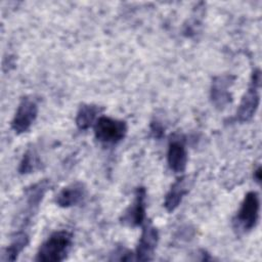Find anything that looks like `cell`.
<instances>
[{
    "instance_id": "obj_1",
    "label": "cell",
    "mask_w": 262,
    "mask_h": 262,
    "mask_svg": "<svg viewBox=\"0 0 262 262\" xmlns=\"http://www.w3.org/2000/svg\"><path fill=\"white\" fill-rule=\"evenodd\" d=\"M73 244V234L68 230L53 232L39 248L36 261L59 262L67 258Z\"/></svg>"
},
{
    "instance_id": "obj_2",
    "label": "cell",
    "mask_w": 262,
    "mask_h": 262,
    "mask_svg": "<svg viewBox=\"0 0 262 262\" xmlns=\"http://www.w3.org/2000/svg\"><path fill=\"white\" fill-rule=\"evenodd\" d=\"M127 124L125 121L113 119L106 116L98 117L94 123L95 138L104 144H116L127 134Z\"/></svg>"
},
{
    "instance_id": "obj_3",
    "label": "cell",
    "mask_w": 262,
    "mask_h": 262,
    "mask_svg": "<svg viewBox=\"0 0 262 262\" xmlns=\"http://www.w3.org/2000/svg\"><path fill=\"white\" fill-rule=\"evenodd\" d=\"M260 211V198L258 192L249 191L246 193L237 214L234 218V224L236 228L243 231H250L258 222Z\"/></svg>"
},
{
    "instance_id": "obj_4",
    "label": "cell",
    "mask_w": 262,
    "mask_h": 262,
    "mask_svg": "<svg viewBox=\"0 0 262 262\" xmlns=\"http://www.w3.org/2000/svg\"><path fill=\"white\" fill-rule=\"evenodd\" d=\"M38 115V104L32 97H24L14 114L11 121V128L16 134L27 132L33 123L35 122Z\"/></svg>"
},
{
    "instance_id": "obj_5",
    "label": "cell",
    "mask_w": 262,
    "mask_h": 262,
    "mask_svg": "<svg viewBox=\"0 0 262 262\" xmlns=\"http://www.w3.org/2000/svg\"><path fill=\"white\" fill-rule=\"evenodd\" d=\"M146 191L144 187H138L135 191L133 203L125 210L120 220L124 225L136 227L145 222Z\"/></svg>"
},
{
    "instance_id": "obj_6",
    "label": "cell",
    "mask_w": 262,
    "mask_h": 262,
    "mask_svg": "<svg viewBox=\"0 0 262 262\" xmlns=\"http://www.w3.org/2000/svg\"><path fill=\"white\" fill-rule=\"evenodd\" d=\"M159 243V231L151 224V222H146L136 247L135 259L139 261H149L152 259L156 248Z\"/></svg>"
},
{
    "instance_id": "obj_7",
    "label": "cell",
    "mask_w": 262,
    "mask_h": 262,
    "mask_svg": "<svg viewBox=\"0 0 262 262\" xmlns=\"http://www.w3.org/2000/svg\"><path fill=\"white\" fill-rule=\"evenodd\" d=\"M235 77L232 75L217 76L212 81L211 86V100L215 107L222 110L231 102V94L229 88L234 83Z\"/></svg>"
},
{
    "instance_id": "obj_8",
    "label": "cell",
    "mask_w": 262,
    "mask_h": 262,
    "mask_svg": "<svg viewBox=\"0 0 262 262\" xmlns=\"http://www.w3.org/2000/svg\"><path fill=\"white\" fill-rule=\"evenodd\" d=\"M259 88V86L251 83V86L244 94L236 111V120L238 122H248L255 116L260 102V94L258 90Z\"/></svg>"
},
{
    "instance_id": "obj_9",
    "label": "cell",
    "mask_w": 262,
    "mask_h": 262,
    "mask_svg": "<svg viewBox=\"0 0 262 262\" xmlns=\"http://www.w3.org/2000/svg\"><path fill=\"white\" fill-rule=\"evenodd\" d=\"M86 196V187L80 182H73L63 187L55 196V203L61 208H70L77 206Z\"/></svg>"
},
{
    "instance_id": "obj_10",
    "label": "cell",
    "mask_w": 262,
    "mask_h": 262,
    "mask_svg": "<svg viewBox=\"0 0 262 262\" xmlns=\"http://www.w3.org/2000/svg\"><path fill=\"white\" fill-rule=\"evenodd\" d=\"M167 161L169 168L174 173H182L187 164V151L180 138H173L169 142Z\"/></svg>"
},
{
    "instance_id": "obj_11",
    "label": "cell",
    "mask_w": 262,
    "mask_h": 262,
    "mask_svg": "<svg viewBox=\"0 0 262 262\" xmlns=\"http://www.w3.org/2000/svg\"><path fill=\"white\" fill-rule=\"evenodd\" d=\"M50 183L48 180H40L39 182L31 185L26 190V203L27 212H29V219L32 217V213L39 207L46 191L49 189Z\"/></svg>"
},
{
    "instance_id": "obj_12",
    "label": "cell",
    "mask_w": 262,
    "mask_h": 262,
    "mask_svg": "<svg viewBox=\"0 0 262 262\" xmlns=\"http://www.w3.org/2000/svg\"><path fill=\"white\" fill-rule=\"evenodd\" d=\"M187 188L185 187L184 177H179L167 192L164 201V207L168 212H173L180 205L183 196L187 193Z\"/></svg>"
},
{
    "instance_id": "obj_13",
    "label": "cell",
    "mask_w": 262,
    "mask_h": 262,
    "mask_svg": "<svg viewBox=\"0 0 262 262\" xmlns=\"http://www.w3.org/2000/svg\"><path fill=\"white\" fill-rule=\"evenodd\" d=\"M101 111L102 108L95 104H82L76 117L77 127L80 130H87L95 123L97 116Z\"/></svg>"
},
{
    "instance_id": "obj_14",
    "label": "cell",
    "mask_w": 262,
    "mask_h": 262,
    "mask_svg": "<svg viewBox=\"0 0 262 262\" xmlns=\"http://www.w3.org/2000/svg\"><path fill=\"white\" fill-rule=\"evenodd\" d=\"M29 241L30 239H29V235L27 232H24V231L17 232L13 236L10 245L5 249L2 260L14 261L17 258V256L19 255V253H21L23 250L28 246Z\"/></svg>"
},
{
    "instance_id": "obj_15",
    "label": "cell",
    "mask_w": 262,
    "mask_h": 262,
    "mask_svg": "<svg viewBox=\"0 0 262 262\" xmlns=\"http://www.w3.org/2000/svg\"><path fill=\"white\" fill-rule=\"evenodd\" d=\"M39 166H40V160L38 155L32 149H28L24 154L23 159L19 163L18 172L19 174H30L34 172L36 169H38Z\"/></svg>"
},
{
    "instance_id": "obj_16",
    "label": "cell",
    "mask_w": 262,
    "mask_h": 262,
    "mask_svg": "<svg viewBox=\"0 0 262 262\" xmlns=\"http://www.w3.org/2000/svg\"><path fill=\"white\" fill-rule=\"evenodd\" d=\"M150 132L155 138H161L164 135V128L159 122H152L150 124Z\"/></svg>"
},
{
    "instance_id": "obj_17",
    "label": "cell",
    "mask_w": 262,
    "mask_h": 262,
    "mask_svg": "<svg viewBox=\"0 0 262 262\" xmlns=\"http://www.w3.org/2000/svg\"><path fill=\"white\" fill-rule=\"evenodd\" d=\"M254 179L259 183L261 180V168L258 167L257 170L254 172Z\"/></svg>"
}]
</instances>
